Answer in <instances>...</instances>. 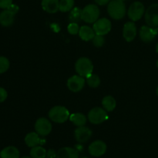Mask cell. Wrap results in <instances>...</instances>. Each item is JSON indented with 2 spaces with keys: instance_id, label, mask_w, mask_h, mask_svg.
<instances>
[{
  "instance_id": "6da1fadb",
  "label": "cell",
  "mask_w": 158,
  "mask_h": 158,
  "mask_svg": "<svg viewBox=\"0 0 158 158\" xmlns=\"http://www.w3.org/2000/svg\"><path fill=\"white\" fill-rule=\"evenodd\" d=\"M107 12L111 18L120 20L126 15V5L122 0H111L108 3Z\"/></svg>"
},
{
  "instance_id": "7a4b0ae2",
  "label": "cell",
  "mask_w": 158,
  "mask_h": 158,
  "mask_svg": "<svg viewBox=\"0 0 158 158\" xmlns=\"http://www.w3.org/2000/svg\"><path fill=\"white\" fill-rule=\"evenodd\" d=\"M100 9L97 5L89 4L81 12V19L86 23H94L100 16Z\"/></svg>"
},
{
  "instance_id": "3957f363",
  "label": "cell",
  "mask_w": 158,
  "mask_h": 158,
  "mask_svg": "<svg viewBox=\"0 0 158 158\" xmlns=\"http://www.w3.org/2000/svg\"><path fill=\"white\" fill-rule=\"evenodd\" d=\"M69 112L65 106H53L49 112V117L52 121L57 123H65L69 118Z\"/></svg>"
},
{
  "instance_id": "277c9868",
  "label": "cell",
  "mask_w": 158,
  "mask_h": 158,
  "mask_svg": "<svg viewBox=\"0 0 158 158\" xmlns=\"http://www.w3.org/2000/svg\"><path fill=\"white\" fill-rule=\"evenodd\" d=\"M75 69L79 75L83 77H86L93 73L94 65L89 59L86 57H81L76 62Z\"/></svg>"
},
{
  "instance_id": "5b68a950",
  "label": "cell",
  "mask_w": 158,
  "mask_h": 158,
  "mask_svg": "<svg viewBox=\"0 0 158 158\" xmlns=\"http://www.w3.org/2000/svg\"><path fill=\"white\" fill-rule=\"evenodd\" d=\"M107 111L101 107H95L90 110L88 114L89 121L93 124H100L108 119Z\"/></svg>"
},
{
  "instance_id": "8992f818",
  "label": "cell",
  "mask_w": 158,
  "mask_h": 158,
  "mask_svg": "<svg viewBox=\"0 0 158 158\" xmlns=\"http://www.w3.org/2000/svg\"><path fill=\"white\" fill-rule=\"evenodd\" d=\"M145 21L151 27H158V3L151 5L145 11Z\"/></svg>"
},
{
  "instance_id": "52a82bcc",
  "label": "cell",
  "mask_w": 158,
  "mask_h": 158,
  "mask_svg": "<svg viewBox=\"0 0 158 158\" xmlns=\"http://www.w3.org/2000/svg\"><path fill=\"white\" fill-rule=\"evenodd\" d=\"M145 12L144 6L140 2H134L130 6L127 11L128 17L133 22L140 20Z\"/></svg>"
},
{
  "instance_id": "ba28073f",
  "label": "cell",
  "mask_w": 158,
  "mask_h": 158,
  "mask_svg": "<svg viewBox=\"0 0 158 158\" xmlns=\"http://www.w3.org/2000/svg\"><path fill=\"white\" fill-rule=\"evenodd\" d=\"M111 27L112 25L110 21L106 18L99 19L93 26V29L95 31V33L100 35H105L109 33L111 30Z\"/></svg>"
},
{
  "instance_id": "9c48e42d",
  "label": "cell",
  "mask_w": 158,
  "mask_h": 158,
  "mask_svg": "<svg viewBox=\"0 0 158 158\" xmlns=\"http://www.w3.org/2000/svg\"><path fill=\"white\" fill-rule=\"evenodd\" d=\"M52 123L48 119L41 117L36 120L35 123V132L42 137H46L49 135L52 131Z\"/></svg>"
},
{
  "instance_id": "30bf717a",
  "label": "cell",
  "mask_w": 158,
  "mask_h": 158,
  "mask_svg": "<svg viewBox=\"0 0 158 158\" xmlns=\"http://www.w3.org/2000/svg\"><path fill=\"white\" fill-rule=\"evenodd\" d=\"M84 77L80 75H74L69 77L67 80V87L70 91L73 93L80 92L83 89L85 85Z\"/></svg>"
},
{
  "instance_id": "8fae6325",
  "label": "cell",
  "mask_w": 158,
  "mask_h": 158,
  "mask_svg": "<svg viewBox=\"0 0 158 158\" xmlns=\"http://www.w3.org/2000/svg\"><path fill=\"white\" fill-rule=\"evenodd\" d=\"M88 151L93 157H101L106 153V144L102 140H95L89 145Z\"/></svg>"
},
{
  "instance_id": "7c38bea8",
  "label": "cell",
  "mask_w": 158,
  "mask_h": 158,
  "mask_svg": "<svg viewBox=\"0 0 158 158\" xmlns=\"http://www.w3.org/2000/svg\"><path fill=\"white\" fill-rule=\"evenodd\" d=\"M158 33V29L149 26H143L140 29V38L144 43L152 41Z\"/></svg>"
},
{
  "instance_id": "4fadbf2b",
  "label": "cell",
  "mask_w": 158,
  "mask_h": 158,
  "mask_svg": "<svg viewBox=\"0 0 158 158\" xmlns=\"http://www.w3.org/2000/svg\"><path fill=\"white\" fill-rule=\"evenodd\" d=\"M93 132L89 128L86 127H78V128L75 130L74 136L75 139L79 143H86L92 137Z\"/></svg>"
},
{
  "instance_id": "5bb4252c",
  "label": "cell",
  "mask_w": 158,
  "mask_h": 158,
  "mask_svg": "<svg viewBox=\"0 0 158 158\" xmlns=\"http://www.w3.org/2000/svg\"><path fill=\"white\" fill-rule=\"evenodd\" d=\"M123 35L127 42H132L137 35V26L134 22L125 23L123 29Z\"/></svg>"
},
{
  "instance_id": "9a60e30c",
  "label": "cell",
  "mask_w": 158,
  "mask_h": 158,
  "mask_svg": "<svg viewBox=\"0 0 158 158\" xmlns=\"http://www.w3.org/2000/svg\"><path fill=\"white\" fill-rule=\"evenodd\" d=\"M42 8L48 13H56L59 11L60 0H42Z\"/></svg>"
},
{
  "instance_id": "2e32d148",
  "label": "cell",
  "mask_w": 158,
  "mask_h": 158,
  "mask_svg": "<svg viewBox=\"0 0 158 158\" xmlns=\"http://www.w3.org/2000/svg\"><path fill=\"white\" fill-rule=\"evenodd\" d=\"M56 158H79V152L74 148L65 147L59 150Z\"/></svg>"
},
{
  "instance_id": "e0dca14e",
  "label": "cell",
  "mask_w": 158,
  "mask_h": 158,
  "mask_svg": "<svg viewBox=\"0 0 158 158\" xmlns=\"http://www.w3.org/2000/svg\"><path fill=\"white\" fill-rule=\"evenodd\" d=\"M14 15L13 13L8 10L7 9L0 13V24L5 27H9L12 26L14 23Z\"/></svg>"
},
{
  "instance_id": "ac0fdd59",
  "label": "cell",
  "mask_w": 158,
  "mask_h": 158,
  "mask_svg": "<svg viewBox=\"0 0 158 158\" xmlns=\"http://www.w3.org/2000/svg\"><path fill=\"white\" fill-rule=\"evenodd\" d=\"M25 143L29 148H34L39 144H43V141L36 132L29 133L25 137Z\"/></svg>"
},
{
  "instance_id": "d6986e66",
  "label": "cell",
  "mask_w": 158,
  "mask_h": 158,
  "mask_svg": "<svg viewBox=\"0 0 158 158\" xmlns=\"http://www.w3.org/2000/svg\"><path fill=\"white\" fill-rule=\"evenodd\" d=\"M79 35L83 41H90L94 39L96 35L95 31L94 29L88 26H83L80 27V31H79Z\"/></svg>"
},
{
  "instance_id": "ffe728a7",
  "label": "cell",
  "mask_w": 158,
  "mask_h": 158,
  "mask_svg": "<svg viewBox=\"0 0 158 158\" xmlns=\"http://www.w3.org/2000/svg\"><path fill=\"white\" fill-rule=\"evenodd\" d=\"M19 151L13 146L6 147L0 152L1 158H19Z\"/></svg>"
},
{
  "instance_id": "44dd1931",
  "label": "cell",
  "mask_w": 158,
  "mask_h": 158,
  "mask_svg": "<svg viewBox=\"0 0 158 158\" xmlns=\"http://www.w3.org/2000/svg\"><path fill=\"white\" fill-rule=\"evenodd\" d=\"M69 120L77 127L85 126L86 123V117L81 113H76L69 116Z\"/></svg>"
},
{
  "instance_id": "7402d4cb",
  "label": "cell",
  "mask_w": 158,
  "mask_h": 158,
  "mask_svg": "<svg viewBox=\"0 0 158 158\" xmlns=\"http://www.w3.org/2000/svg\"><path fill=\"white\" fill-rule=\"evenodd\" d=\"M102 105H103V109L106 110L107 112H111L116 108L117 102L112 96H106L102 100Z\"/></svg>"
},
{
  "instance_id": "603a6c76",
  "label": "cell",
  "mask_w": 158,
  "mask_h": 158,
  "mask_svg": "<svg viewBox=\"0 0 158 158\" xmlns=\"http://www.w3.org/2000/svg\"><path fill=\"white\" fill-rule=\"evenodd\" d=\"M46 153L45 148L41 146H35L30 150V157L32 158H46Z\"/></svg>"
},
{
  "instance_id": "cb8c5ba5",
  "label": "cell",
  "mask_w": 158,
  "mask_h": 158,
  "mask_svg": "<svg viewBox=\"0 0 158 158\" xmlns=\"http://www.w3.org/2000/svg\"><path fill=\"white\" fill-rule=\"evenodd\" d=\"M86 81L88 86L92 88H97L100 84V79L97 74L91 73L86 77Z\"/></svg>"
},
{
  "instance_id": "d4e9b609",
  "label": "cell",
  "mask_w": 158,
  "mask_h": 158,
  "mask_svg": "<svg viewBox=\"0 0 158 158\" xmlns=\"http://www.w3.org/2000/svg\"><path fill=\"white\" fill-rule=\"evenodd\" d=\"M74 6V0H60L59 10L62 12H67L72 10Z\"/></svg>"
},
{
  "instance_id": "484cf974",
  "label": "cell",
  "mask_w": 158,
  "mask_h": 158,
  "mask_svg": "<svg viewBox=\"0 0 158 158\" xmlns=\"http://www.w3.org/2000/svg\"><path fill=\"white\" fill-rule=\"evenodd\" d=\"M81 12L82 9H79V8L77 7L73 8V9L70 11V14H69V17L71 23H76V22L81 19Z\"/></svg>"
},
{
  "instance_id": "4316f807",
  "label": "cell",
  "mask_w": 158,
  "mask_h": 158,
  "mask_svg": "<svg viewBox=\"0 0 158 158\" xmlns=\"http://www.w3.org/2000/svg\"><path fill=\"white\" fill-rule=\"evenodd\" d=\"M9 60L5 56H0V74L4 73L9 68Z\"/></svg>"
},
{
  "instance_id": "83f0119b",
  "label": "cell",
  "mask_w": 158,
  "mask_h": 158,
  "mask_svg": "<svg viewBox=\"0 0 158 158\" xmlns=\"http://www.w3.org/2000/svg\"><path fill=\"white\" fill-rule=\"evenodd\" d=\"M92 40H93V43H94V45L96 46V47H101V46H103L105 42L103 35H97V34H96V35L94 37V39H93Z\"/></svg>"
},
{
  "instance_id": "f1b7e54d",
  "label": "cell",
  "mask_w": 158,
  "mask_h": 158,
  "mask_svg": "<svg viewBox=\"0 0 158 158\" xmlns=\"http://www.w3.org/2000/svg\"><path fill=\"white\" fill-rule=\"evenodd\" d=\"M80 28L79 27V25L77 23H69V26L67 27V30L69 34L71 35H77L79 34V31H80Z\"/></svg>"
},
{
  "instance_id": "f546056e",
  "label": "cell",
  "mask_w": 158,
  "mask_h": 158,
  "mask_svg": "<svg viewBox=\"0 0 158 158\" xmlns=\"http://www.w3.org/2000/svg\"><path fill=\"white\" fill-rule=\"evenodd\" d=\"M12 4V0H0V8L6 9Z\"/></svg>"
},
{
  "instance_id": "4dcf8cb0",
  "label": "cell",
  "mask_w": 158,
  "mask_h": 158,
  "mask_svg": "<svg viewBox=\"0 0 158 158\" xmlns=\"http://www.w3.org/2000/svg\"><path fill=\"white\" fill-rule=\"evenodd\" d=\"M8 97L7 91L2 87H0V103H2L6 100Z\"/></svg>"
},
{
  "instance_id": "1f68e13d",
  "label": "cell",
  "mask_w": 158,
  "mask_h": 158,
  "mask_svg": "<svg viewBox=\"0 0 158 158\" xmlns=\"http://www.w3.org/2000/svg\"><path fill=\"white\" fill-rule=\"evenodd\" d=\"M8 10L10 11L12 13H13L14 15H15V14L17 13V12H19V6H17V5L15 4H12L10 6H9V8H8Z\"/></svg>"
},
{
  "instance_id": "d6a6232c",
  "label": "cell",
  "mask_w": 158,
  "mask_h": 158,
  "mask_svg": "<svg viewBox=\"0 0 158 158\" xmlns=\"http://www.w3.org/2000/svg\"><path fill=\"white\" fill-rule=\"evenodd\" d=\"M56 158V153L52 149L49 150L46 153V158Z\"/></svg>"
},
{
  "instance_id": "836d02e7",
  "label": "cell",
  "mask_w": 158,
  "mask_h": 158,
  "mask_svg": "<svg viewBox=\"0 0 158 158\" xmlns=\"http://www.w3.org/2000/svg\"><path fill=\"white\" fill-rule=\"evenodd\" d=\"M111 0H94L96 3L99 6H105V5L108 4Z\"/></svg>"
},
{
  "instance_id": "e575fe53",
  "label": "cell",
  "mask_w": 158,
  "mask_h": 158,
  "mask_svg": "<svg viewBox=\"0 0 158 158\" xmlns=\"http://www.w3.org/2000/svg\"><path fill=\"white\" fill-rule=\"evenodd\" d=\"M156 52H157L158 53V43H157V46H156Z\"/></svg>"
},
{
  "instance_id": "d590c367",
  "label": "cell",
  "mask_w": 158,
  "mask_h": 158,
  "mask_svg": "<svg viewBox=\"0 0 158 158\" xmlns=\"http://www.w3.org/2000/svg\"><path fill=\"white\" fill-rule=\"evenodd\" d=\"M21 158H32V157H28V156H24V157H21Z\"/></svg>"
},
{
  "instance_id": "8d00e7d4",
  "label": "cell",
  "mask_w": 158,
  "mask_h": 158,
  "mask_svg": "<svg viewBox=\"0 0 158 158\" xmlns=\"http://www.w3.org/2000/svg\"><path fill=\"white\" fill-rule=\"evenodd\" d=\"M157 95L158 96V86H157Z\"/></svg>"
},
{
  "instance_id": "74e56055",
  "label": "cell",
  "mask_w": 158,
  "mask_h": 158,
  "mask_svg": "<svg viewBox=\"0 0 158 158\" xmlns=\"http://www.w3.org/2000/svg\"><path fill=\"white\" fill-rule=\"evenodd\" d=\"M157 67L158 68V60L157 61Z\"/></svg>"
},
{
  "instance_id": "f35d334b",
  "label": "cell",
  "mask_w": 158,
  "mask_h": 158,
  "mask_svg": "<svg viewBox=\"0 0 158 158\" xmlns=\"http://www.w3.org/2000/svg\"><path fill=\"white\" fill-rule=\"evenodd\" d=\"M122 1H123V2H124V1H125V0H122Z\"/></svg>"
},
{
  "instance_id": "ab89813d",
  "label": "cell",
  "mask_w": 158,
  "mask_h": 158,
  "mask_svg": "<svg viewBox=\"0 0 158 158\" xmlns=\"http://www.w3.org/2000/svg\"><path fill=\"white\" fill-rule=\"evenodd\" d=\"M83 158H88V157H83Z\"/></svg>"
}]
</instances>
